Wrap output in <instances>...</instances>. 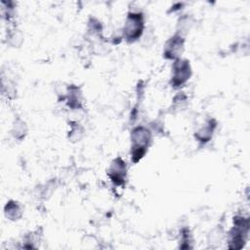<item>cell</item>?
<instances>
[{
	"mask_svg": "<svg viewBox=\"0 0 250 250\" xmlns=\"http://www.w3.org/2000/svg\"><path fill=\"white\" fill-rule=\"evenodd\" d=\"M150 141V134L145 128H137L133 132L132 139V159L137 162L146 151L148 143Z\"/></svg>",
	"mask_w": 250,
	"mask_h": 250,
	"instance_id": "cell-1",
	"label": "cell"
},
{
	"mask_svg": "<svg viewBox=\"0 0 250 250\" xmlns=\"http://www.w3.org/2000/svg\"><path fill=\"white\" fill-rule=\"evenodd\" d=\"M144 28V19L141 13H130L127 16L125 26H124V36L129 40L137 39L143 31Z\"/></svg>",
	"mask_w": 250,
	"mask_h": 250,
	"instance_id": "cell-2",
	"label": "cell"
},
{
	"mask_svg": "<svg viewBox=\"0 0 250 250\" xmlns=\"http://www.w3.org/2000/svg\"><path fill=\"white\" fill-rule=\"evenodd\" d=\"M190 76V67L188 62L187 61H178L174 63L173 66V76H172V84L175 87L181 86Z\"/></svg>",
	"mask_w": 250,
	"mask_h": 250,
	"instance_id": "cell-3",
	"label": "cell"
},
{
	"mask_svg": "<svg viewBox=\"0 0 250 250\" xmlns=\"http://www.w3.org/2000/svg\"><path fill=\"white\" fill-rule=\"evenodd\" d=\"M184 49V41L180 36L172 37L165 46L164 55L169 59L177 58Z\"/></svg>",
	"mask_w": 250,
	"mask_h": 250,
	"instance_id": "cell-4",
	"label": "cell"
},
{
	"mask_svg": "<svg viewBox=\"0 0 250 250\" xmlns=\"http://www.w3.org/2000/svg\"><path fill=\"white\" fill-rule=\"evenodd\" d=\"M109 177L111 178V181L116 185L123 184L126 177V166L122 160L116 159L111 164L109 170Z\"/></svg>",
	"mask_w": 250,
	"mask_h": 250,
	"instance_id": "cell-5",
	"label": "cell"
},
{
	"mask_svg": "<svg viewBox=\"0 0 250 250\" xmlns=\"http://www.w3.org/2000/svg\"><path fill=\"white\" fill-rule=\"evenodd\" d=\"M204 131H209V132H212V130H210V129H208L207 130V128H204ZM206 138V133H204V139Z\"/></svg>",
	"mask_w": 250,
	"mask_h": 250,
	"instance_id": "cell-6",
	"label": "cell"
}]
</instances>
